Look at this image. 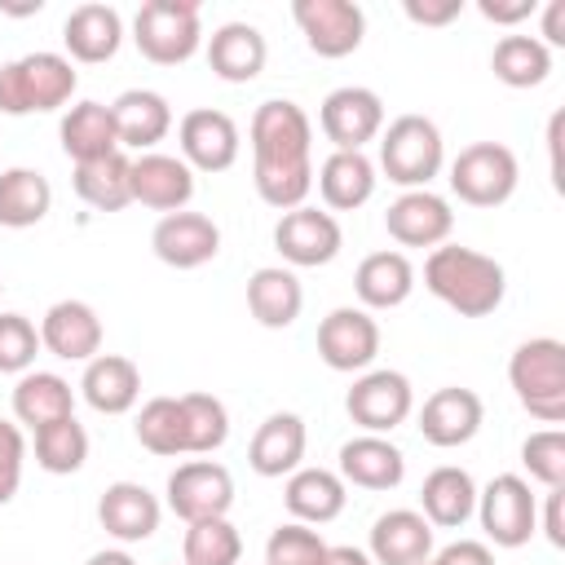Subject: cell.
Here are the masks:
<instances>
[{
	"instance_id": "cell-21",
	"label": "cell",
	"mask_w": 565,
	"mask_h": 565,
	"mask_svg": "<svg viewBox=\"0 0 565 565\" xmlns=\"http://www.w3.org/2000/svg\"><path fill=\"white\" fill-rule=\"evenodd\" d=\"M194 199V172L181 154L146 150L132 159V203L150 212H185Z\"/></svg>"
},
{
	"instance_id": "cell-37",
	"label": "cell",
	"mask_w": 565,
	"mask_h": 565,
	"mask_svg": "<svg viewBox=\"0 0 565 565\" xmlns=\"http://www.w3.org/2000/svg\"><path fill=\"white\" fill-rule=\"evenodd\" d=\"M53 212V185L40 168L13 163L0 168V225L4 230H31Z\"/></svg>"
},
{
	"instance_id": "cell-15",
	"label": "cell",
	"mask_w": 565,
	"mask_h": 565,
	"mask_svg": "<svg viewBox=\"0 0 565 565\" xmlns=\"http://www.w3.org/2000/svg\"><path fill=\"white\" fill-rule=\"evenodd\" d=\"M177 146H181V159L190 163V172H230L238 163L243 137H238L234 115H225L216 106H194L177 124Z\"/></svg>"
},
{
	"instance_id": "cell-44",
	"label": "cell",
	"mask_w": 565,
	"mask_h": 565,
	"mask_svg": "<svg viewBox=\"0 0 565 565\" xmlns=\"http://www.w3.org/2000/svg\"><path fill=\"white\" fill-rule=\"evenodd\" d=\"M521 468L530 472V481H539L543 490L565 486V433L561 428H539L521 441Z\"/></svg>"
},
{
	"instance_id": "cell-47",
	"label": "cell",
	"mask_w": 565,
	"mask_h": 565,
	"mask_svg": "<svg viewBox=\"0 0 565 565\" xmlns=\"http://www.w3.org/2000/svg\"><path fill=\"white\" fill-rule=\"evenodd\" d=\"M402 13L415 26H450L463 13V0H402Z\"/></svg>"
},
{
	"instance_id": "cell-54",
	"label": "cell",
	"mask_w": 565,
	"mask_h": 565,
	"mask_svg": "<svg viewBox=\"0 0 565 565\" xmlns=\"http://www.w3.org/2000/svg\"><path fill=\"white\" fill-rule=\"evenodd\" d=\"M424 565H437V561H433V556H428V561H424Z\"/></svg>"
},
{
	"instance_id": "cell-11",
	"label": "cell",
	"mask_w": 565,
	"mask_h": 565,
	"mask_svg": "<svg viewBox=\"0 0 565 565\" xmlns=\"http://www.w3.org/2000/svg\"><path fill=\"white\" fill-rule=\"evenodd\" d=\"M163 503L185 525L190 521H207V516H230V508H234V477L216 459H185V463H177L168 472Z\"/></svg>"
},
{
	"instance_id": "cell-19",
	"label": "cell",
	"mask_w": 565,
	"mask_h": 565,
	"mask_svg": "<svg viewBox=\"0 0 565 565\" xmlns=\"http://www.w3.org/2000/svg\"><path fill=\"white\" fill-rule=\"evenodd\" d=\"M102 318L88 300H53L40 318V349L62 362H93L102 353Z\"/></svg>"
},
{
	"instance_id": "cell-14",
	"label": "cell",
	"mask_w": 565,
	"mask_h": 565,
	"mask_svg": "<svg viewBox=\"0 0 565 565\" xmlns=\"http://www.w3.org/2000/svg\"><path fill=\"white\" fill-rule=\"evenodd\" d=\"M318 358L340 375H362L380 358V322L362 305H340L318 322Z\"/></svg>"
},
{
	"instance_id": "cell-3",
	"label": "cell",
	"mask_w": 565,
	"mask_h": 565,
	"mask_svg": "<svg viewBox=\"0 0 565 565\" xmlns=\"http://www.w3.org/2000/svg\"><path fill=\"white\" fill-rule=\"evenodd\" d=\"M79 88V71L66 53H22L13 62H0V115H49L66 110Z\"/></svg>"
},
{
	"instance_id": "cell-39",
	"label": "cell",
	"mask_w": 565,
	"mask_h": 565,
	"mask_svg": "<svg viewBox=\"0 0 565 565\" xmlns=\"http://www.w3.org/2000/svg\"><path fill=\"white\" fill-rule=\"evenodd\" d=\"M132 433H137L141 450H150V455H159V459H177V455H190L181 397H150V402L137 411V419H132Z\"/></svg>"
},
{
	"instance_id": "cell-10",
	"label": "cell",
	"mask_w": 565,
	"mask_h": 565,
	"mask_svg": "<svg viewBox=\"0 0 565 565\" xmlns=\"http://www.w3.org/2000/svg\"><path fill=\"white\" fill-rule=\"evenodd\" d=\"M344 247V230L327 207L300 203L291 212H278L274 225V252L282 256L287 269H318L331 265Z\"/></svg>"
},
{
	"instance_id": "cell-36",
	"label": "cell",
	"mask_w": 565,
	"mask_h": 565,
	"mask_svg": "<svg viewBox=\"0 0 565 565\" xmlns=\"http://www.w3.org/2000/svg\"><path fill=\"white\" fill-rule=\"evenodd\" d=\"M71 185H75V194L93 212H124L132 203V154L128 150H115V154L75 163Z\"/></svg>"
},
{
	"instance_id": "cell-2",
	"label": "cell",
	"mask_w": 565,
	"mask_h": 565,
	"mask_svg": "<svg viewBox=\"0 0 565 565\" xmlns=\"http://www.w3.org/2000/svg\"><path fill=\"white\" fill-rule=\"evenodd\" d=\"M424 287L455 309L459 318H486L503 305L508 296V274L494 256L463 247V243H441L424 260Z\"/></svg>"
},
{
	"instance_id": "cell-9",
	"label": "cell",
	"mask_w": 565,
	"mask_h": 565,
	"mask_svg": "<svg viewBox=\"0 0 565 565\" xmlns=\"http://www.w3.org/2000/svg\"><path fill=\"white\" fill-rule=\"evenodd\" d=\"M344 411L362 433H380L388 437L393 428H402L415 415V388L402 371L393 366H371L353 380V388L344 393Z\"/></svg>"
},
{
	"instance_id": "cell-24",
	"label": "cell",
	"mask_w": 565,
	"mask_h": 565,
	"mask_svg": "<svg viewBox=\"0 0 565 565\" xmlns=\"http://www.w3.org/2000/svg\"><path fill=\"white\" fill-rule=\"evenodd\" d=\"M313 185L322 194V207L335 216V212H358L362 203H371L380 172H375V159L366 150H331L318 163Z\"/></svg>"
},
{
	"instance_id": "cell-7",
	"label": "cell",
	"mask_w": 565,
	"mask_h": 565,
	"mask_svg": "<svg viewBox=\"0 0 565 565\" xmlns=\"http://www.w3.org/2000/svg\"><path fill=\"white\" fill-rule=\"evenodd\" d=\"M521 185V163L503 141H472L450 159V194L468 207H503Z\"/></svg>"
},
{
	"instance_id": "cell-48",
	"label": "cell",
	"mask_w": 565,
	"mask_h": 565,
	"mask_svg": "<svg viewBox=\"0 0 565 565\" xmlns=\"http://www.w3.org/2000/svg\"><path fill=\"white\" fill-rule=\"evenodd\" d=\"M477 13L494 26H521L539 13V0H477Z\"/></svg>"
},
{
	"instance_id": "cell-26",
	"label": "cell",
	"mask_w": 565,
	"mask_h": 565,
	"mask_svg": "<svg viewBox=\"0 0 565 565\" xmlns=\"http://www.w3.org/2000/svg\"><path fill=\"white\" fill-rule=\"evenodd\" d=\"M366 556L375 565H424L433 556V525L419 516V508H393L371 521Z\"/></svg>"
},
{
	"instance_id": "cell-4",
	"label": "cell",
	"mask_w": 565,
	"mask_h": 565,
	"mask_svg": "<svg viewBox=\"0 0 565 565\" xmlns=\"http://www.w3.org/2000/svg\"><path fill=\"white\" fill-rule=\"evenodd\" d=\"M375 141H380L375 172H384L402 190H428L433 177L446 168V141L428 115H415V110L397 115L384 124V132Z\"/></svg>"
},
{
	"instance_id": "cell-32",
	"label": "cell",
	"mask_w": 565,
	"mask_h": 565,
	"mask_svg": "<svg viewBox=\"0 0 565 565\" xmlns=\"http://www.w3.org/2000/svg\"><path fill=\"white\" fill-rule=\"evenodd\" d=\"M282 503H287L291 521H300V525H327V521H335L344 512L349 486L340 481L335 468H305L300 463L287 477V486H282Z\"/></svg>"
},
{
	"instance_id": "cell-40",
	"label": "cell",
	"mask_w": 565,
	"mask_h": 565,
	"mask_svg": "<svg viewBox=\"0 0 565 565\" xmlns=\"http://www.w3.org/2000/svg\"><path fill=\"white\" fill-rule=\"evenodd\" d=\"M31 450H35V463L53 477H71L88 463V428L66 415V419H53L44 428L31 433Z\"/></svg>"
},
{
	"instance_id": "cell-51",
	"label": "cell",
	"mask_w": 565,
	"mask_h": 565,
	"mask_svg": "<svg viewBox=\"0 0 565 565\" xmlns=\"http://www.w3.org/2000/svg\"><path fill=\"white\" fill-rule=\"evenodd\" d=\"M539 13H543L539 40L547 49H565V0H547V4H539Z\"/></svg>"
},
{
	"instance_id": "cell-45",
	"label": "cell",
	"mask_w": 565,
	"mask_h": 565,
	"mask_svg": "<svg viewBox=\"0 0 565 565\" xmlns=\"http://www.w3.org/2000/svg\"><path fill=\"white\" fill-rule=\"evenodd\" d=\"M40 353V327L26 313H0V375H26Z\"/></svg>"
},
{
	"instance_id": "cell-13",
	"label": "cell",
	"mask_w": 565,
	"mask_h": 565,
	"mask_svg": "<svg viewBox=\"0 0 565 565\" xmlns=\"http://www.w3.org/2000/svg\"><path fill=\"white\" fill-rule=\"evenodd\" d=\"M318 128L335 150H366L384 132V97L366 84H340L322 97Z\"/></svg>"
},
{
	"instance_id": "cell-30",
	"label": "cell",
	"mask_w": 565,
	"mask_h": 565,
	"mask_svg": "<svg viewBox=\"0 0 565 565\" xmlns=\"http://www.w3.org/2000/svg\"><path fill=\"white\" fill-rule=\"evenodd\" d=\"M79 397L97 415H128L141 397V366L124 353H97L93 362H84Z\"/></svg>"
},
{
	"instance_id": "cell-17",
	"label": "cell",
	"mask_w": 565,
	"mask_h": 565,
	"mask_svg": "<svg viewBox=\"0 0 565 565\" xmlns=\"http://www.w3.org/2000/svg\"><path fill=\"white\" fill-rule=\"evenodd\" d=\"M384 230L397 247H441L450 243L455 230V212L450 199H441L437 190H402L388 212H384Z\"/></svg>"
},
{
	"instance_id": "cell-31",
	"label": "cell",
	"mask_w": 565,
	"mask_h": 565,
	"mask_svg": "<svg viewBox=\"0 0 565 565\" xmlns=\"http://www.w3.org/2000/svg\"><path fill=\"white\" fill-rule=\"evenodd\" d=\"M477 512V481L459 463H441L419 486V516L433 530H459Z\"/></svg>"
},
{
	"instance_id": "cell-49",
	"label": "cell",
	"mask_w": 565,
	"mask_h": 565,
	"mask_svg": "<svg viewBox=\"0 0 565 565\" xmlns=\"http://www.w3.org/2000/svg\"><path fill=\"white\" fill-rule=\"evenodd\" d=\"M433 561L437 565H494V552L481 539H459V543H446L441 552H433Z\"/></svg>"
},
{
	"instance_id": "cell-12",
	"label": "cell",
	"mask_w": 565,
	"mask_h": 565,
	"mask_svg": "<svg viewBox=\"0 0 565 565\" xmlns=\"http://www.w3.org/2000/svg\"><path fill=\"white\" fill-rule=\"evenodd\" d=\"M291 18L318 57H349L366 40V13L358 0H291Z\"/></svg>"
},
{
	"instance_id": "cell-1",
	"label": "cell",
	"mask_w": 565,
	"mask_h": 565,
	"mask_svg": "<svg viewBox=\"0 0 565 565\" xmlns=\"http://www.w3.org/2000/svg\"><path fill=\"white\" fill-rule=\"evenodd\" d=\"M252 141V181L260 203L291 212L313 190V119L291 97H269L247 124Z\"/></svg>"
},
{
	"instance_id": "cell-35",
	"label": "cell",
	"mask_w": 565,
	"mask_h": 565,
	"mask_svg": "<svg viewBox=\"0 0 565 565\" xmlns=\"http://www.w3.org/2000/svg\"><path fill=\"white\" fill-rule=\"evenodd\" d=\"M66 415H75V388H71V380L66 375H57V371H26V375H18V384H13V419H18V428H44V424H53V419H66Z\"/></svg>"
},
{
	"instance_id": "cell-52",
	"label": "cell",
	"mask_w": 565,
	"mask_h": 565,
	"mask_svg": "<svg viewBox=\"0 0 565 565\" xmlns=\"http://www.w3.org/2000/svg\"><path fill=\"white\" fill-rule=\"evenodd\" d=\"M322 565H375V561H371L362 547H349V543H344V547H327V561H322Z\"/></svg>"
},
{
	"instance_id": "cell-25",
	"label": "cell",
	"mask_w": 565,
	"mask_h": 565,
	"mask_svg": "<svg viewBox=\"0 0 565 565\" xmlns=\"http://www.w3.org/2000/svg\"><path fill=\"white\" fill-rule=\"evenodd\" d=\"M305 446H309V428L296 411H274L260 419V428L252 433V446H247V468L256 477H291L305 459Z\"/></svg>"
},
{
	"instance_id": "cell-23",
	"label": "cell",
	"mask_w": 565,
	"mask_h": 565,
	"mask_svg": "<svg viewBox=\"0 0 565 565\" xmlns=\"http://www.w3.org/2000/svg\"><path fill=\"white\" fill-rule=\"evenodd\" d=\"M62 44H66V57L71 62H84V66H102L119 53L124 44V18L115 4H102V0H88V4H75L62 22Z\"/></svg>"
},
{
	"instance_id": "cell-22",
	"label": "cell",
	"mask_w": 565,
	"mask_h": 565,
	"mask_svg": "<svg viewBox=\"0 0 565 565\" xmlns=\"http://www.w3.org/2000/svg\"><path fill=\"white\" fill-rule=\"evenodd\" d=\"M97 521L115 543H146L154 539L159 521H163V503L159 494H150L141 481H110L97 499Z\"/></svg>"
},
{
	"instance_id": "cell-29",
	"label": "cell",
	"mask_w": 565,
	"mask_h": 565,
	"mask_svg": "<svg viewBox=\"0 0 565 565\" xmlns=\"http://www.w3.org/2000/svg\"><path fill=\"white\" fill-rule=\"evenodd\" d=\"M353 291H358V305L366 313L406 305L411 291H415V265H411V256L397 252V247H384V252L362 256L358 269H353Z\"/></svg>"
},
{
	"instance_id": "cell-33",
	"label": "cell",
	"mask_w": 565,
	"mask_h": 565,
	"mask_svg": "<svg viewBox=\"0 0 565 565\" xmlns=\"http://www.w3.org/2000/svg\"><path fill=\"white\" fill-rule=\"evenodd\" d=\"M305 309V287L296 278V269L287 265H260L247 278V313L269 327V331H287Z\"/></svg>"
},
{
	"instance_id": "cell-5",
	"label": "cell",
	"mask_w": 565,
	"mask_h": 565,
	"mask_svg": "<svg viewBox=\"0 0 565 565\" xmlns=\"http://www.w3.org/2000/svg\"><path fill=\"white\" fill-rule=\"evenodd\" d=\"M508 384L521 411L556 428L565 419V344L556 335L521 340L508 358Z\"/></svg>"
},
{
	"instance_id": "cell-34",
	"label": "cell",
	"mask_w": 565,
	"mask_h": 565,
	"mask_svg": "<svg viewBox=\"0 0 565 565\" xmlns=\"http://www.w3.org/2000/svg\"><path fill=\"white\" fill-rule=\"evenodd\" d=\"M57 141L66 150L71 163H88V159H102V154H115L119 150V137H115V115L106 102H71L57 119Z\"/></svg>"
},
{
	"instance_id": "cell-8",
	"label": "cell",
	"mask_w": 565,
	"mask_h": 565,
	"mask_svg": "<svg viewBox=\"0 0 565 565\" xmlns=\"http://www.w3.org/2000/svg\"><path fill=\"white\" fill-rule=\"evenodd\" d=\"M472 516L481 521L486 543L512 552V547H525L539 530V494L530 490L525 477L499 472L477 490V512Z\"/></svg>"
},
{
	"instance_id": "cell-20",
	"label": "cell",
	"mask_w": 565,
	"mask_h": 565,
	"mask_svg": "<svg viewBox=\"0 0 565 565\" xmlns=\"http://www.w3.org/2000/svg\"><path fill=\"white\" fill-rule=\"evenodd\" d=\"M335 472L344 486H358V490H397L406 481V455L397 441L380 433H358L340 446Z\"/></svg>"
},
{
	"instance_id": "cell-41",
	"label": "cell",
	"mask_w": 565,
	"mask_h": 565,
	"mask_svg": "<svg viewBox=\"0 0 565 565\" xmlns=\"http://www.w3.org/2000/svg\"><path fill=\"white\" fill-rule=\"evenodd\" d=\"M243 561V534L230 516L190 521L181 539V565H238Z\"/></svg>"
},
{
	"instance_id": "cell-50",
	"label": "cell",
	"mask_w": 565,
	"mask_h": 565,
	"mask_svg": "<svg viewBox=\"0 0 565 565\" xmlns=\"http://www.w3.org/2000/svg\"><path fill=\"white\" fill-rule=\"evenodd\" d=\"M561 503H565V486H556V490L543 494V521H539V530L547 534L552 547H565V516H561Z\"/></svg>"
},
{
	"instance_id": "cell-38",
	"label": "cell",
	"mask_w": 565,
	"mask_h": 565,
	"mask_svg": "<svg viewBox=\"0 0 565 565\" xmlns=\"http://www.w3.org/2000/svg\"><path fill=\"white\" fill-rule=\"evenodd\" d=\"M490 71L508 88H539L552 75V49L539 35H503L490 53Z\"/></svg>"
},
{
	"instance_id": "cell-16",
	"label": "cell",
	"mask_w": 565,
	"mask_h": 565,
	"mask_svg": "<svg viewBox=\"0 0 565 565\" xmlns=\"http://www.w3.org/2000/svg\"><path fill=\"white\" fill-rule=\"evenodd\" d=\"M486 424V402L463 388V384H446V388H433L424 397V406L415 411V428L428 446L437 450H455V446H468Z\"/></svg>"
},
{
	"instance_id": "cell-28",
	"label": "cell",
	"mask_w": 565,
	"mask_h": 565,
	"mask_svg": "<svg viewBox=\"0 0 565 565\" xmlns=\"http://www.w3.org/2000/svg\"><path fill=\"white\" fill-rule=\"evenodd\" d=\"M110 115H115V137H119V150H154L168 132H172V106L163 93L154 88H124L115 102H110Z\"/></svg>"
},
{
	"instance_id": "cell-43",
	"label": "cell",
	"mask_w": 565,
	"mask_h": 565,
	"mask_svg": "<svg viewBox=\"0 0 565 565\" xmlns=\"http://www.w3.org/2000/svg\"><path fill=\"white\" fill-rule=\"evenodd\" d=\"M327 561V539L313 525L282 521L265 539V565H322Z\"/></svg>"
},
{
	"instance_id": "cell-46",
	"label": "cell",
	"mask_w": 565,
	"mask_h": 565,
	"mask_svg": "<svg viewBox=\"0 0 565 565\" xmlns=\"http://www.w3.org/2000/svg\"><path fill=\"white\" fill-rule=\"evenodd\" d=\"M22 468H26V437L13 419H0V508L13 503L22 486Z\"/></svg>"
},
{
	"instance_id": "cell-6",
	"label": "cell",
	"mask_w": 565,
	"mask_h": 565,
	"mask_svg": "<svg viewBox=\"0 0 565 565\" xmlns=\"http://www.w3.org/2000/svg\"><path fill=\"white\" fill-rule=\"evenodd\" d=\"M132 44L154 66H181L203 49V18L194 0H146L132 13Z\"/></svg>"
},
{
	"instance_id": "cell-53",
	"label": "cell",
	"mask_w": 565,
	"mask_h": 565,
	"mask_svg": "<svg viewBox=\"0 0 565 565\" xmlns=\"http://www.w3.org/2000/svg\"><path fill=\"white\" fill-rule=\"evenodd\" d=\"M84 565H137V561H132L128 547H102V552H93Z\"/></svg>"
},
{
	"instance_id": "cell-18",
	"label": "cell",
	"mask_w": 565,
	"mask_h": 565,
	"mask_svg": "<svg viewBox=\"0 0 565 565\" xmlns=\"http://www.w3.org/2000/svg\"><path fill=\"white\" fill-rule=\"evenodd\" d=\"M150 252L168 265V269H199L207 260H216L221 252V225L203 212H168L159 216V225L150 230Z\"/></svg>"
},
{
	"instance_id": "cell-27",
	"label": "cell",
	"mask_w": 565,
	"mask_h": 565,
	"mask_svg": "<svg viewBox=\"0 0 565 565\" xmlns=\"http://www.w3.org/2000/svg\"><path fill=\"white\" fill-rule=\"evenodd\" d=\"M203 53L216 79L225 84H252L265 71L269 44L260 35V26L252 22H221L212 35H203Z\"/></svg>"
},
{
	"instance_id": "cell-55",
	"label": "cell",
	"mask_w": 565,
	"mask_h": 565,
	"mask_svg": "<svg viewBox=\"0 0 565 565\" xmlns=\"http://www.w3.org/2000/svg\"><path fill=\"white\" fill-rule=\"evenodd\" d=\"M0 296H4V282H0Z\"/></svg>"
},
{
	"instance_id": "cell-42",
	"label": "cell",
	"mask_w": 565,
	"mask_h": 565,
	"mask_svg": "<svg viewBox=\"0 0 565 565\" xmlns=\"http://www.w3.org/2000/svg\"><path fill=\"white\" fill-rule=\"evenodd\" d=\"M181 411H185V441L190 455H212L230 441V411L221 397L212 393H181Z\"/></svg>"
}]
</instances>
